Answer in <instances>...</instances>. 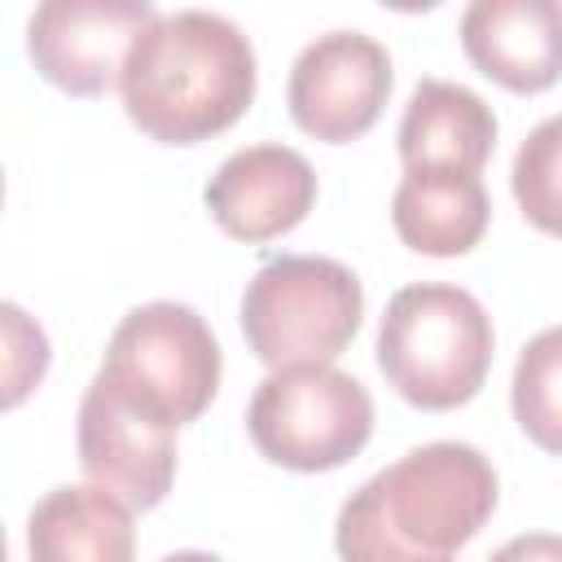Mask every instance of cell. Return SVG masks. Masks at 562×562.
<instances>
[{"label": "cell", "mask_w": 562, "mask_h": 562, "mask_svg": "<svg viewBox=\"0 0 562 562\" xmlns=\"http://www.w3.org/2000/svg\"><path fill=\"white\" fill-rule=\"evenodd\" d=\"M496 509V470L474 443L439 439L356 487L334 522L342 562H452Z\"/></svg>", "instance_id": "obj_1"}, {"label": "cell", "mask_w": 562, "mask_h": 562, "mask_svg": "<svg viewBox=\"0 0 562 562\" xmlns=\"http://www.w3.org/2000/svg\"><path fill=\"white\" fill-rule=\"evenodd\" d=\"M127 119L162 145H198L233 127L255 101V48L220 13H158L123 66Z\"/></svg>", "instance_id": "obj_2"}, {"label": "cell", "mask_w": 562, "mask_h": 562, "mask_svg": "<svg viewBox=\"0 0 562 562\" xmlns=\"http://www.w3.org/2000/svg\"><path fill=\"white\" fill-rule=\"evenodd\" d=\"M492 364V321L483 303L443 281L391 294L378 325V369L417 408L443 413L470 404Z\"/></svg>", "instance_id": "obj_3"}, {"label": "cell", "mask_w": 562, "mask_h": 562, "mask_svg": "<svg viewBox=\"0 0 562 562\" xmlns=\"http://www.w3.org/2000/svg\"><path fill=\"white\" fill-rule=\"evenodd\" d=\"M360 316L364 290L356 272L325 255H281L241 294V334L272 373L329 364L356 338Z\"/></svg>", "instance_id": "obj_4"}, {"label": "cell", "mask_w": 562, "mask_h": 562, "mask_svg": "<svg viewBox=\"0 0 562 562\" xmlns=\"http://www.w3.org/2000/svg\"><path fill=\"white\" fill-rule=\"evenodd\" d=\"M246 430L268 461L316 474L351 461L369 443L373 400L351 373L334 364L277 369L255 386Z\"/></svg>", "instance_id": "obj_5"}, {"label": "cell", "mask_w": 562, "mask_h": 562, "mask_svg": "<svg viewBox=\"0 0 562 562\" xmlns=\"http://www.w3.org/2000/svg\"><path fill=\"white\" fill-rule=\"evenodd\" d=\"M101 373L162 422L184 426L202 417L220 391V342L189 303H140L110 334Z\"/></svg>", "instance_id": "obj_6"}, {"label": "cell", "mask_w": 562, "mask_h": 562, "mask_svg": "<svg viewBox=\"0 0 562 562\" xmlns=\"http://www.w3.org/2000/svg\"><path fill=\"white\" fill-rule=\"evenodd\" d=\"M79 465L127 509H154L176 479V426L97 369L79 404Z\"/></svg>", "instance_id": "obj_7"}, {"label": "cell", "mask_w": 562, "mask_h": 562, "mask_svg": "<svg viewBox=\"0 0 562 562\" xmlns=\"http://www.w3.org/2000/svg\"><path fill=\"white\" fill-rule=\"evenodd\" d=\"M154 18L145 0H48L26 22V53L53 88L101 97L123 79L127 53Z\"/></svg>", "instance_id": "obj_8"}, {"label": "cell", "mask_w": 562, "mask_h": 562, "mask_svg": "<svg viewBox=\"0 0 562 562\" xmlns=\"http://www.w3.org/2000/svg\"><path fill=\"white\" fill-rule=\"evenodd\" d=\"M285 97L307 136L347 145L378 123L391 97V57L364 31H329L299 53Z\"/></svg>", "instance_id": "obj_9"}, {"label": "cell", "mask_w": 562, "mask_h": 562, "mask_svg": "<svg viewBox=\"0 0 562 562\" xmlns=\"http://www.w3.org/2000/svg\"><path fill=\"white\" fill-rule=\"evenodd\" d=\"M316 202V171L290 145H246L220 162L206 184L215 224L255 246L290 233Z\"/></svg>", "instance_id": "obj_10"}, {"label": "cell", "mask_w": 562, "mask_h": 562, "mask_svg": "<svg viewBox=\"0 0 562 562\" xmlns=\"http://www.w3.org/2000/svg\"><path fill=\"white\" fill-rule=\"evenodd\" d=\"M461 48L492 83L509 92H544L562 79V4L474 0L461 13Z\"/></svg>", "instance_id": "obj_11"}, {"label": "cell", "mask_w": 562, "mask_h": 562, "mask_svg": "<svg viewBox=\"0 0 562 562\" xmlns=\"http://www.w3.org/2000/svg\"><path fill=\"white\" fill-rule=\"evenodd\" d=\"M395 140L404 171L479 176L496 145V114L465 83L422 79L404 105Z\"/></svg>", "instance_id": "obj_12"}, {"label": "cell", "mask_w": 562, "mask_h": 562, "mask_svg": "<svg viewBox=\"0 0 562 562\" xmlns=\"http://www.w3.org/2000/svg\"><path fill=\"white\" fill-rule=\"evenodd\" d=\"M31 562H132V509L101 487H53L26 518Z\"/></svg>", "instance_id": "obj_13"}, {"label": "cell", "mask_w": 562, "mask_h": 562, "mask_svg": "<svg viewBox=\"0 0 562 562\" xmlns=\"http://www.w3.org/2000/svg\"><path fill=\"white\" fill-rule=\"evenodd\" d=\"M487 189L479 176L452 171H404L391 198V224L400 241L417 255L452 259L479 246L487 228Z\"/></svg>", "instance_id": "obj_14"}, {"label": "cell", "mask_w": 562, "mask_h": 562, "mask_svg": "<svg viewBox=\"0 0 562 562\" xmlns=\"http://www.w3.org/2000/svg\"><path fill=\"white\" fill-rule=\"evenodd\" d=\"M509 404H514V422L522 426V435L536 448L562 457V325L540 329L518 351Z\"/></svg>", "instance_id": "obj_15"}, {"label": "cell", "mask_w": 562, "mask_h": 562, "mask_svg": "<svg viewBox=\"0 0 562 562\" xmlns=\"http://www.w3.org/2000/svg\"><path fill=\"white\" fill-rule=\"evenodd\" d=\"M514 202L549 237H562V114L536 123L514 154Z\"/></svg>", "instance_id": "obj_16"}, {"label": "cell", "mask_w": 562, "mask_h": 562, "mask_svg": "<svg viewBox=\"0 0 562 562\" xmlns=\"http://www.w3.org/2000/svg\"><path fill=\"white\" fill-rule=\"evenodd\" d=\"M487 562H562V536H549V531L514 536Z\"/></svg>", "instance_id": "obj_17"}, {"label": "cell", "mask_w": 562, "mask_h": 562, "mask_svg": "<svg viewBox=\"0 0 562 562\" xmlns=\"http://www.w3.org/2000/svg\"><path fill=\"white\" fill-rule=\"evenodd\" d=\"M162 562H224V558H215V553H198V549H180V553H171V558H162Z\"/></svg>", "instance_id": "obj_18"}]
</instances>
